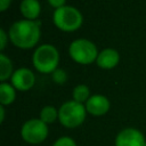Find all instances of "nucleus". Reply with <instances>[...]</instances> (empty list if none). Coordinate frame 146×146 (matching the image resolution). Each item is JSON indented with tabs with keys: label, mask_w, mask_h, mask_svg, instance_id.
<instances>
[{
	"label": "nucleus",
	"mask_w": 146,
	"mask_h": 146,
	"mask_svg": "<svg viewBox=\"0 0 146 146\" xmlns=\"http://www.w3.org/2000/svg\"><path fill=\"white\" fill-rule=\"evenodd\" d=\"M41 35L40 23L36 21L21 19L9 27L8 36L11 43L21 49L33 48Z\"/></svg>",
	"instance_id": "nucleus-1"
},
{
	"label": "nucleus",
	"mask_w": 146,
	"mask_h": 146,
	"mask_svg": "<svg viewBox=\"0 0 146 146\" xmlns=\"http://www.w3.org/2000/svg\"><path fill=\"white\" fill-rule=\"evenodd\" d=\"M32 63L36 71L40 73H52L57 70L59 63V52L57 48L50 43L39 46L32 56Z\"/></svg>",
	"instance_id": "nucleus-2"
},
{
	"label": "nucleus",
	"mask_w": 146,
	"mask_h": 146,
	"mask_svg": "<svg viewBox=\"0 0 146 146\" xmlns=\"http://www.w3.org/2000/svg\"><path fill=\"white\" fill-rule=\"evenodd\" d=\"M87 116L86 106L75 100H67L58 108V121L59 123L68 129L81 125Z\"/></svg>",
	"instance_id": "nucleus-3"
},
{
	"label": "nucleus",
	"mask_w": 146,
	"mask_h": 146,
	"mask_svg": "<svg viewBox=\"0 0 146 146\" xmlns=\"http://www.w3.org/2000/svg\"><path fill=\"white\" fill-rule=\"evenodd\" d=\"M52 22L60 31L73 32L80 29L83 22V17L80 10L75 7L63 6L55 9L52 14Z\"/></svg>",
	"instance_id": "nucleus-4"
},
{
	"label": "nucleus",
	"mask_w": 146,
	"mask_h": 146,
	"mask_svg": "<svg viewBox=\"0 0 146 146\" xmlns=\"http://www.w3.org/2000/svg\"><path fill=\"white\" fill-rule=\"evenodd\" d=\"M70 57L79 64H91L98 57V50L94 42L88 39H76L68 47Z\"/></svg>",
	"instance_id": "nucleus-5"
},
{
	"label": "nucleus",
	"mask_w": 146,
	"mask_h": 146,
	"mask_svg": "<svg viewBox=\"0 0 146 146\" xmlns=\"http://www.w3.org/2000/svg\"><path fill=\"white\" fill-rule=\"evenodd\" d=\"M49 133L48 124H46L40 119H30L25 121L21 128L22 139L33 146H38L43 143Z\"/></svg>",
	"instance_id": "nucleus-6"
},
{
	"label": "nucleus",
	"mask_w": 146,
	"mask_h": 146,
	"mask_svg": "<svg viewBox=\"0 0 146 146\" xmlns=\"http://www.w3.org/2000/svg\"><path fill=\"white\" fill-rule=\"evenodd\" d=\"M144 133L136 128H124L117 132L114 139V146H145Z\"/></svg>",
	"instance_id": "nucleus-7"
},
{
	"label": "nucleus",
	"mask_w": 146,
	"mask_h": 146,
	"mask_svg": "<svg viewBox=\"0 0 146 146\" xmlns=\"http://www.w3.org/2000/svg\"><path fill=\"white\" fill-rule=\"evenodd\" d=\"M11 84L16 90L19 91H27L30 90L35 83V75L34 73L26 67H21L14 71L11 78Z\"/></svg>",
	"instance_id": "nucleus-8"
},
{
	"label": "nucleus",
	"mask_w": 146,
	"mask_h": 146,
	"mask_svg": "<svg viewBox=\"0 0 146 146\" xmlns=\"http://www.w3.org/2000/svg\"><path fill=\"white\" fill-rule=\"evenodd\" d=\"M87 113L94 116H102L105 115L111 107L110 99L104 95H92L84 104Z\"/></svg>",
	"instance_id": "nucleus-9"
},
{
	"label": "nucleus",
	"mask_w": 146,
	"mask_h": 146,
	"mask_svg": "<svg viewBox=\"0 0 146 146\" xmlns=\"http://www.w3.org/2000/svg\"><path fill=\"white\" fill-rule=\"evenodd\" d=\"M119 60H120V55L117 50L113 48H106L98 54L96 63L100 68L111 70L119 64Z\"/></svg>",
	"instance_id": "nucleus-10"
},
{
	"label": "nucleus",
	"mask_w": 146,
	"mask_h": 146,
	"mask_svg": "<svg viewBox=\"0 0 146 146\" xmlns=\"http://www.w3.org/2000/svg\"><path fill=\"white\" fill-rule=\"evenodd\" d=\"M19 9L25 19L35 21L40 15L41 6L38 0H22Z\"/></svg>",
	"instance_id": "nucleus-11"
},
{
	"label": "nucleus",
	"mask_w": 146,
	"mask_h": 146,
	"mask_svg": "<svg viewBox=\"0 0 146 146\" xmlns=\"http://www.w3.org/2000/svg\"><path fill=\"white\" fill-rule=\"evenodd\" d=\"M16 98V89L13 87V84H9L7 82H1L0 84V104L3 106L10 105L14 103Z\"/></svg>",
	"instance_id": "nucleus-12"
},
{
	"label": "nucleus",
	"mask_w": 146,
	"mask_h": 146,
	"mask_svg": "<svg viewBox=\"0 0 146 146\" xmlns=\"http://www.w3.org/2000/svg\"><path fill=\"white\" fill-rule=\"evenodd\" d=\"M14 71H13V63L3 52L0 54V80L1 82H5L7 79L11 78Z\"/></svg>",
	"instance_id": "nucleus-13"
},
{
	"label": "nucleus",
	"mask_w": 146,
	"mask_h": 146,
	"mask_svg": "<svg viewBox=\"0 0 146 146\" xmlns=\"http://www.w3.org/2000/svg\"><path fill=\"white\" fill-rule=\"evenodd\" d=\"M39 119L41 121H43L46 124H51L56 120H58V110L51 105H47V106L42 107V110L40 111Z\"/></svg>",
	"instance_id": "nucleus-14"
},
{
	"label": "nucleus",
	"mask_w": 146,
	"mask_h": 146,
	"mask_svg": "<svg viewBox=\"0 0 146 146\" xmlns=\"http://www.w3.org/2000/svg\"><path fill=\"white\" fill-rule=\"evenodd\" d=\"M72 96H73V100L83 104L90 98V89L86 84H78L73 89Z\"/></svg>",
	"instance_id": "nucleus-15"
},
{
	"label": "nucleus",
	"mask_w": 146,
	"mask_h": 146,
	"mask_svg": "<svg viewBox=\"0 0 146 146\" xmlns=\"http://www.w3.org/2000/svg\"><path fill=\"white\" fill-rule=\"evenodd\" d=\"M51 79L57 84H64L67 81V73L62 68H57L51 73Z\"/></svg>",
	"instance_id": "nucleus-16"
},
{
	"label": "nucleus",
	"mask_w": 146,
	"mask_h": 146,
	"mask_svg": "<svg viewBox=\"0 0 146 146\" xmlns=\"http://www.w3.org/2000/svg\"><path fill=\"white\" fill-rule=\"evenodd\" d=\"M52 146H76V143L72 137L63 136V137H59L52 144Z\"/></svg>",
	"instance_id": "nucleus-17"
},
{
	"label": "nucleus",
	"mask_w": 146,
	"mask_h": 146,
	"mask_svg": "<svg viewBox=\"0 0 146 146\" xmlns=\"http://www.w3.org/2000/svg\"><path fill=\"white\" fill-rule=\"evenodd\" d=\"M8 38H9V36L7 35V33L5 32V30H3V29H0V50H1V51L6 48Z\"/></svg>",
	"instance_id": "nucleus-18"
},
{
	"label": "nucleus",
	"mask_w": 146,
	"mask_h": 146,
	"mask_svg": "<svg viewBox=\"0 0 146 146\" xmlns=\"http://www.w3.org/2000/svg\"><path fill=\"white\" fill-rule=\"evenodd\" d=\"M65 1H66V0H48L49 5H50L51 7H54L55 9L65 6Z\"/></svg>",
	"instance_id": "nucleus-19"
},
{
	"label": "nucleus",
	"mask_w": 146,
	"mask_h": 146,
	"mask_svg": "<svg viewBox=\"0 0 146 146\" xmlns=\"http://www.w3.org/2000/svg\"><path fill=\"white\" fill-rule=\"evenodd\" d=\"M10 3H11V0H0V10L1 11L7 10Z\"/></svg>",
	"instance_id": "nucleus-20"
},
{
	"label": "nucleus",
	"mask_w": 146,
	"mask_h": 146,
	"mask_svg": "<svg viewBox=\"0 0 146 146\" xmlns=\"http://www.w3.org/2000/svg\"><path fill=\"white\" fill-rule=\"evenodd\" d=\"M5 121V106L0 105V122L2 123Z\"/></svg>",
	"instance_id": "nucleus-21"
},
{
	"label": "nucleus",
	"mask_w": 146,
	"mask_h": 146,
	"mask_svg": "<svg viewBox=\"0 0 146 146\" xmlns=\"http://www.w3.org/2000/svg\"><path fill=\"white\" fill-rule=\"evenodd\" d=\"M145 146H146V145H145Z\"/></svg>",
	"instance_id": "nucleus-22"
}]
</instances>
